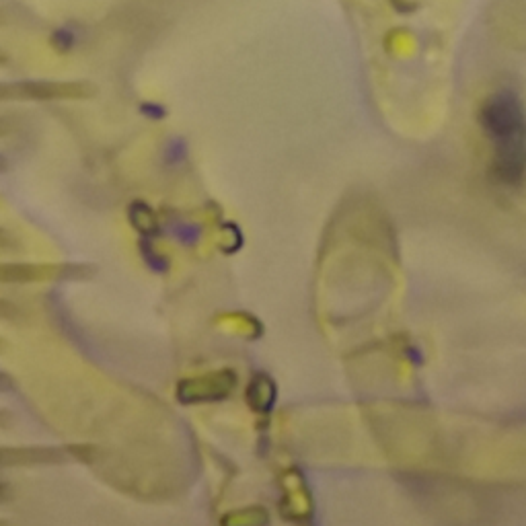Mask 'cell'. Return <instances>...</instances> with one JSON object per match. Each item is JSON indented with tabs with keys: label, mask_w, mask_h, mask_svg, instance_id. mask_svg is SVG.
<instances>
[{
	"label": "cell",
	"mask_w": 526,
	"mask_h": 526,
	"mask_svg": "<svg viewBox=\"0 0 526 526\" xmlns=\"http://www.w3.org/2000/svg\"><path fill=\"white\" fill-rule=\"evenodd\" d=\"M479 124L496 146L494 175L500 183L516 185L526 173V114L512 91L487 97L479 109Z\"/></svg>",
	"instance_id": "cell-1"
},
{
	"label": "cell",
	"mask_w": 526,
	"mask_h": 526,
	"mask_svg": "<svg viewBox=\"0 0 526 526\" xmlns=\"http://www.w3.org/2000/svg\"><path fill=\"white\" fill-rule=\"evenodd\" d=\"M52 457H58L56 450H11L0 448V467L3 465H21V463H48Z\"/></svg>",
	"instance_id": "cell-2"
},
{
	"label": "cell",
	"mask_w": 526,
	"mask_h": 526,
	"mask_svg": "<svg viewBox=\"0 0 526 526\" xmlns=\"http://www.w3.org/2000/svg\"><path fill=\"white\" fill-rule=\"evenodd\" d=\"M11 389H13V381L7 377V374H0V393L11 391Z\"/></svg>",
	"instance_id": "cell-3"
},
{
	"label": "cell",
	"mask_w": 526,
	"mask_h": 526,
	"mask_svg": "<svg viewBox=\"0 0 526 526\" xmlns=\"http://www.w3.org/2000/svg\"><path fill=\"white\" fill-rule=\"evenodd\" d=\"M5 492H7V487H5L3 483H0V500H3V498H5Z\"/></svg>",
	"instance_id": "cell-4"
},
{
	"label": "cell",
	"mask_w": 526,
	"mask_h": 526,
	"mask_svg": "<svg viewBox=\"0 0 526 526\" xmlns=\"http://www.w3.org/2000/svg\"><path fill=\"white\" fill-rule=\"evenodd\" d=\"M0 526H3V524H0Z\"/></svg>",
	"instance_id": "cell-5"
}]
</instances>
